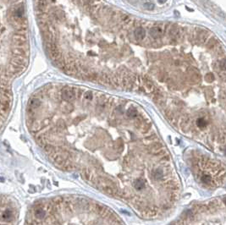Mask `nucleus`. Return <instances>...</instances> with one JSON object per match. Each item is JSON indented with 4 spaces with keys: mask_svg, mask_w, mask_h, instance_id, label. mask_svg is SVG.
<instances>
[{
    "mask_svg": "<svg viewBox=\"0 0 226 225\" xmlns=\"http://www.w3.org/2000/svg\"><path fill=\"white\" fill-rule=\"evenodd\" d=\"M24 225H124L117 215L99 203L75 196L44 199L34 204Z\"/></svg>",
    "mask_w": 226,
    "mask_h": 225,
    "instance_id": "obj_1",
    "label": "nucleus"
},
{
    "mask_svg": "<svg viewBox=\"0 0 226 225\" xmlns=\"http://www.w3.org/2000/svg\"><path fill=\"white\" fill-rule=\"evenodd\" d=\"M19 208L11 198L0 196V225H17Z\"/></svg>",
    "mask_w": 226,
    "mask_h": 225,
    "instance_id": "obj_2",
    "label": "nucleus"
},
{
    "mask_svg": "<svg viewBox=\"0 0 226 225\" xmlns=\"http://www.w3.org/2000/svg\"><path fill=\"white\" fill-rule=\"evenodd\" d=\"M61 97L67 103L72 102L76 99V91L70 87L64 88L61 91Z\"/></svg>",
    "mask_w": 226,
    "mask_h": 225,
    "instance_id": "obj_3",
    "label": "nucleus"
},
{
    "mask_svg": "<svg viewBox=\"0 0 226 225\" xmlns=\"http://www.w3.org/2000/svg\"><path fill=\"white\" fill-rule=\"evenodd\" d=\"M13 40H14V43L17 46H22L26 43L27 37L26 36L25 33H17L15 35L13 36Z\"/></svg>",
    "mask_w": 226,
    "mask_h": 225,
    "instance_id": "obj_4",
    "label": "nucleus"
},
{
    "mask_svg": "<svg viewBox=\"0 0 226 225\" xmlns=\"http://www.w3.org/2000/svg\"><path fill=\"white\" fill-rule=\"evenodd\" d=\"M135 36H136V38L137 40H142L146 36V32H145L143 28H137L135 31Z\"/></svg>",
    "mask_w": 226,
    "mask_h": 225,
    "instance_id": "obj_5",
    "label": "nucleus"
},
{
    "mask_svg": "<svg viewBox=\"0 0 226 225\" xmlns=\"http://www.w3.org/2000/svg\"><path fill=\"white\" fill-rule=\"evenodd\" d=\"M29 104H30L31 108H38L39 106L41 105V101L37 97H33V98L30 100Z\"/></svg>",
    "mask_w": 226,
    "mask_h": 225,
    "instance_id": "obj_6",
    "label": "nucleus"
},
{
    "mask_svg": "<svg viewBox=\"0 0 226 225\" xmlns=\"http://www.w3.org/2000/svg\"><path fill=\"white\" fill-rule=\"evenodd\" d=\"M150 33H151L152 37H153L154 38H157V37H159L160 36H161L162 30L159 27H153L150 31Z\"/></svg>",
    "mask_w": 226,
    "mask_h": 225,
    "instance_id": "obj_7",
    "label": "nucleus"
},
{
    "mask_svg": "<svg viewBox=\"0 0 226 225\" xmlns=\"http://www.w3.org/2000/svg\"><path fill=\"white\" fill-rule=\"evenodd\" d=\"M127 115L129 117H136L137 115V111L135 109V108H130V109L127 111Z\"/></svg>",
    "mask_w": 226,
    "mask_h": 225,
    "instance_id": "obj_8",
    "label": "nucleus"
},
{
    "mask_svg": "<svg viewBox=\"0 0 226 225\" xmlns=\"http://www.w3.org/2000/svg\"><path fill=\"white\" fill-rule=\"evenodd\" d=\"M206 125H207V123H206V121L204 120L203 119H199L198 120H197V125L200 128H203L204 126H206Z\"/></svg>",
    "mask_w": 226,
    "mask_h": 225,
    "instance_id": "obj_9",
    "label": "nucleus"
},
{
    "mask_svg": "<svg viewBox=\"0 0 226 225\" xmlns=\"http://www.w3.org/2000/svg\"><path fill=\"white\" fill-rule=\"evenodd\" d=\"M84 97H85V98L87 99V100H92V95L91 92H89L85 94Z\"/></svg>",
    "mask_w": 226,
    "mask_h": 225,
    "instance_id": "obj_10",
    "label": "nucleus"
},
{
    "mask_svg": "<svg viewBox=\"0 0 226 225\" xmlns=\"http://www.w3.org/2000/svg\"><path fill=\"white\" fill-rule=\"evenodd\" d=\"M144 6H145L147 9H148V10H153V7H154V5H153V4H150V3L145 4V5Z\"/></svg>",
    "mask_w": 226,
    "mask_h": 225,
    "instance_id": "obj_11",
    "label": "nucleus"
},
{
    "mask_svg": "<svg viewBox=\"0 0 226 225\" xmlns=\"http://www.w3.org/2000/svg\"><path fill=\"white\" fill-rule=\"evenodd\" d=\"M220 67L223 69V70H226V60L221 61Z\"/></svg>",
    "mask_w": 226,
    "mask_h": 225,
    "instance_id": "obj_12",
    "label": "nucleus"
}]
</instances>
